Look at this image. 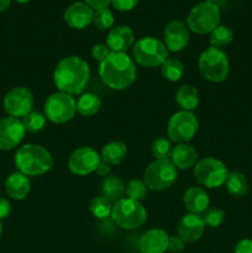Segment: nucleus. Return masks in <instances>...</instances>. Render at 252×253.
Here are the masks:
<instances>
[{
  "instance_id": "1",
  "label": "nucleus",
  "mask_w": 252,
  "mask_h": 253,
  "mask_svg": "<svg viewBox=\"0 0 252 253\" xmlns=\"http://www.w3.org/2000/svg\"><path fill=\"white\" fill-rule=\"evenodd\" d=\"M90 79V68L86 61L78 56H68L58 62L53 73L54 85L59 91L78 95Z\"/></svg>"
},
{
  "instance_id": "2",
  "label": "nucleus",
  "mask_w": 252,
  "mask_h": 253,
  "mask_svg": "<svg viewBox=\"0 0 252 253\" xmlns=\"http://www.w3.org/2000/svg\"><path fill=\"white\" fill-rule=\"evenodd\" d=\"M99 76L113 90H125L136 81L137 69L135 61L128 54L111 52L99 66Z\"/></svg>"
},
{
  "instance_id": "3",
  "label": "nucleus",
  "mask_w": 252,
  "mask_h": 253,
  "mask_svg": "<svg viewBox=\"0 0 252 253\" xmlns=\"http://www.w3.org/2000/svg\"><path fill=\"white\" fill-rule=\"evenodd\" d=\"M14 161L19 172L27 177L46 174L53 166L51 152L35 143H27L20 147L15 153Z\"/></svg>"
},
{
  "instance_id": "4",
  "label": "nucleus",
  "mask_w": 252,
  "mask_h": 253,
  "mask_svg": "<svg viewBox=\"0 0 252 253\" xmlns=\"http://www.w3.org/2000/svg\"><path fill=\"white\" fill-rule=\"evenodd\" d=\"M111 219L121 229L136 230L147 221V211L140 202L123 198L113 205Z\"/></svg>"
},
{
  "instance_id": "5",
  "label": "nucleus",
  "mask_w": 252,
  "mask_h": 253,
  "mask_svg": "<svg viewBox=\"0 0 252 253\" xmlns=\"http://www.w3.org/2000/svg\"><path fill=\"white\" fill-rule=\"evenodd\" d=\"M199 71L207 81L221 83L230 74V62L222 49L210 47L202 52L198 61Z\"/></svg>"
},
{
  "instance_id": "6",
  "label": "nucleus",
  "mask_w": 252,
  "mask_h": 253,
  "mask_svg": "<svg viewBox=\"0 0 252 253\" xmlns=\"http://www.w3.org/2000/svg\"><path fill=\"white\" fill-rule=\"evenodd\" d=\"M168 49L161 40L156 37H142L132 47L133 61L146 68L161 67L168 58Z\"/></svg>"
},
{
  "instance_id": "7",
  "label": "nucleus",
  "mask_w": 252,
  "mask_h": 253,
  "mask_svg": "<svg viewBox=\"0 0 252 253\" xmlns=\"http://www.w3.org/2000/svg\"><path fill=\"white\" fill-rule=\"evenodd\" d=\"M220 9L212 2H200L195 5L187 17V26L190 31L198 35L211 34L220 25Z\"/></svg>"
},
{
  "instance_id": "8",
  "label": "nucleus",
  "mask_w": 252,
  "mask_h": 253,
  "mask_svg": "<svg viewBox=\"0 0 252 253\" xmlns=\"http://www.w3.org/2000/svg\"><path fill=\"white\" fill-rule=\"evenodd\" d=\"M178 177L177 167L169 158L155 160L146 167L143 182L151 190H166L172 187Z\"/></svg>"
},
{
  "instance_id": "9",
  "label": "nucleus",
  "mask_w": 252,
  "mask_h": 253,
  "mask_svg": "<svg viewBox=\"0 0 252 253\" xmlns=\"http://www.w3.org/2000/svg\"><path fill=\"white\" fill-rule=\"evenodd\" d=\"M194 177L200 185L205 188H219L227 179V168L222 161L208 157L197 162L194 167Z\"/></svg>"
},
{
  "instance_id": "10",
  "label": "nucleus",
  "mask_w": 252,
  "mask_h": 253,
  "mask_svg": "<svg viewBox=\"0 0 252 253\" xmlns=\"http://www.w3.org/2000/svg\"><path fill=\"white\" fill-rule=\"evenodd\" d=\"M199 123L193 111L180 110L170 116L167 125V135L172 142L187 143L197 135Z\"/></svg>"
},
{
  "instance_id": "11",
  "label": "nucleus",
  "mask_w": 252,
  "mask_h": 253,
  "mask_svg": "<svg viewBox=\"0 0 252 253\" xmlns=\"http://www.w3.org/2000/svg\"><path fill=\"white\" fill-rule=\"evenodd\" d=\"M77 113V100L73 95L57 91L47 98L44 104V115L47 120L54 124H64L74 118Z\"/></svg>"
},
{
  "instance_id": "12",
  "label": "nucleus",
  "mask_w": 252,
  "mask_h": 253,
  "mask_svg": "<svg viewBox=\"0 0 252 253\" xmlns=\"http://www.w3.org/2000/svg\"><path fill=\"white\" fill-rule=\"evenodd\" d=\"M101 162L100 155L91 147H79L68 158V169L76 175H89L94 173Z\"/></svg>"
},
{
  "instance_id": "13",
  "label": "nucleus",
  "mask_w": 252,
  "mask_h": 253,
  "mask_svg": "<svg viewBox=\"0 0 252 253\" xmlns=\"http://www.w3.org/2000/svg\"><path fill=\"white\" fill-rule=\"evenodd\" d=\"M34 108V95L25 86L11 89L4 98V109L12 118H24Z\"/></svg>"
},
{
  "instance_id": "14",
  "label": "nucleus",
  "mask_w": 252,
  "mask_h": 253,
  "mask_svg": "<svg viewBox=\"0 0 252 253\" xmlns=\"http://www.w3.org/2000/svg\"><path fill=\"white\" fill-rule=\"evenodd\" d=\"M25 130L22 121L17 118L7 116L0 119V150L9 151L17 147L24 140Z\"/></svg>"
},
{
  "instance_id": "15",
  "label": "nucleus",
  "mask_w": 252,
  "mask_h": 253,
  "mask_svg": "<svg viewBox=\"0 0 252 253\" xmlns=\"http://www.w3.org/2000/svg\"><path fill=\"white\" fill-rule=\"evenodd\" d=\"M190 40V32L187 25L179 20H173L163 31V43L167 47L168 52L178 53L188 46Z\"/></svg>"
},
{
  "instance_id": "16",
  "label": "nucleus",
  "mask_w": 252,
  "mask_h": 253,
  "mask_svg": "<svg viewBox=\"0 0 252 253\" xmlns=\"http://www.w3.org/2000/svg\"><path fill=\"white\" fill-rule=\"evenodd\" d=\"M205 230V222L203 216L197 214H187L179 220L177 226V236H179L185 244H193L203 236Z\"/></svg>"
},
{
  "instance_id": "17",
  "label": "nucleus",
  "mask_w": 252,
  "mask_h": 253,
  "mask_svg": "<svg viewBox=\"0 0 252 253\" xmlns=\"http://www.w3.org/2000/svg\"><path fill=\"white\" fill-rule=\"evenodd\" d=\"M93 17L94 10L85 2H73L64 11V21L72 29H85L89 25L93 24Z\"/></svg>"
},
{
  "instance_id": "18",
  "label": "nucleus",
  "mask_w": 252,
  "mask_h": 253,
  "mask_svg": "<svg viewBox=\"0 0 252 253\" xmlns=\"http://www.w3.org/2000/svg\"><path fill=\"white\" fill-rule=\"evenodd\" d=\"M133 44H135V34L132 29L126 25H120L111 29L106 39V46L110 52L115 53H125Z\"/></svg>"
},
{
  "instance_id": "19",
  "label": "nucleus",
  "mask_w": 252,
  "mask_h": 253,
  "mask_svg": "<svg viewBox=\"0 0 252 253\" xmlns=\"http://www.w3.org/2000/svg\"><path fill=\"white\" fill-rule=\"evenodd\" d=\"M167 232L161 229H151L142 235L138 247L142 253H163L168 250Z\"/></svg>"
},
{
  "instance_id": "20",
  "label": "nucleus",
  "mask_w": 252,
  "mask_h": 253,
  "mask_svg": "<svg viewBox=\"0 0 252 253\" xmlns=\"http://www.w3.org/2000/svg\"><path fill=\"white\" fill-rule=\"evenodd\" d=\"M183 203L190 214L200 215L209 208V195L200 187H192L185 190Z\"/></svg>"
},
{
  "instance_id": "21",
  "label": "nucleus",
  "mask_w": 252,
  "mask_h": 253,
  "mask_svg": "<svg viewBox=\"0 0 252 253\" xmlns=\"http://www.w3.org/2000/svg\"><path fill=\"white\" fill-rule=\"evenodd\" d=\"M30 189H31V183L29 178L20 172L12 173L5 180V190L7 195L15 200L25 199L29 195Z\"/></svg>"
},
{
  "instance_id": "22",
  "label": "nucleus",
  "mask_w": 252,
  "mask_h": 253,
  "mask_svg": "<svg viewBox=\"0 0 252 253\" xmlns=\"http://www.w3.org/2000/svg\"><path fill=\"white\" fill-rule=\"evenodd\" d=\"M169 160L179 169H188L197 165L198 153L192 146L187 143H180L173 148Z\"/></svg>"
},
{
  "instance_id": "23",
  "label": "nucleus",
  "mask_w": 252,
  "mask_h": 253,
  "mask_svg": "<svg viewBox=\"0 0 252 253\" xmlns=\"http://www.w3.org/2000/svg\"><path fill=\"white\" fill-rule=\"evenodd\" d=\"M127 155V147L121 141H111L103 147L100 152L101 161L108 165H119L125 160Z\"/></svg>"
},
{
  "instance_id": "24",
  "label": "nucleus",
  "mask_w": 252,
  "mask_h": 253,
  "mask_svg": "<svg viewBox=\"0 0 252 253\" xmlns=\"http://www.w3.org/2000/svg\"><path fill=\"white\" fill-rule=\"evenodd\" d=\"M175 101L179 108H182V110L193 111L199 105V93L194 86L184 84L178 88L177 93H175Z\"/></svg>"
},
{
  "instance_id": "25",
  "label": "nucleus",
  "mask_w": 252,
  "mask_h": 253,
  "mask_svg": "<svg viewBox=\"0 0 252 253\" xmlns=\"http://www.w3.org/2000/svg\"><path fill=\"white\" fill-rule=\"evenodd\" d=\"M126 193V187L123 180L116 175H108L101 183V195L108 198L110 202L123 199Z\"/></svg>"
},
{
  "instance_id": "26",
  "label": "nucleus",
  "mask_w": 252,
  "mask_h": 253,
  "mask_svg": "<svg viewBox=\"0 0 252 253\" xmlns=\"http://www.w3.org/2000/svg\"><path fill=\"white\" fill-rule=\"evenodd\" d=\"M101 108L99 96L94 93H84L77 100V113L82 116H94Z\"/></svg>"
},
{
  "instance_id": "27",
  "label": "nucleus",
  "mask_w": 252,
  "mask_h": 253,
  "mask_svg": "<svg viewBox=\"0 0 252 253\" xmlns=\"http://www.w3.org/2000/svg\"><path fill=\"white\" fill-rule=\"evenodd\" d=\"M227 192L234 197H244L249 192V183L246 177L240 172H231L225 182Z\"/></svg>"
},
{
  "instance_id": "28",
  "label": "nucleus",
  "mask_w": 252,
  "mask_h": 253,
  "mask_svg": "<svg viewBox=\"0 0 252 253\" xmlns=\"http://www.w3.org/2000/svg\"><path fill=\"white\" fill-rule=\"evenodd\" d=\"M161 74L169 82H178L184 76V66L177 58H167L161 66Z\"/></svg>"
},
{
  "instance_id": "29",
  "label": "nucleus",
  "mask_w": 252,
  "mask_h": 253,
  "mask_svg": "<svg viewBox=\"0 0 252 253\" xmlns=\"http://www.w3.org/2000/svg\"><path fill=\"white\" fill-rule=\"evenodd\" d=\"M232 40H234V32L230 27L224 26V25H219L210 34V44L214 48H224L231 43Z\"/></svg>"
},
{
  "instance_id": "30",
  "label": "nucleus",
  "mask_w": 252,
  "mask_h": 253,
  "mask_svg": "<svg viewBox=\"0 0 252 253\" xmlns=\"http://www.w3.org/2000/svg\"><path fill=\"white\" fill-rule=\"evenodd\" d=\"M89 210H90L91 215L99 220L108 219L111 216V211H113V205L108 198L103 197H95L91 199L90 204H89Z\"/></svg>"
},
{
  "instance_id": "31",
  "label": "nucleus",
  "mask_w": 252,
  "mask_h": 253,
  "mask_svg": "<svg viewBox=\"0 0 252 253\" xmlns=\"http://www.w3.org/2000/svg\"><path fill=\"white\" fill-rule=\"evenodd\" d=\"M47 118L44 114L32 110L31 113H29L26 116L22 118V125H24L26 132L37 133L43 130Z\"/></svg>"
},
{
  "instance_id": "32",
  "label": "nucleus",
  "mask_w": 252,
  "mask_h": 253,
  "mask_svg": "<svg viewBox=\"0 0 252 253\" xmlns=\"http://www.w3.org/2000/svg\"><path fill=\"white\" fill-rule=\"evenodd\" d=\"M151 151L155 157V160H166V158H170L172 155V143L170 140H167L166 137H160L155 140L151 146Z\"/></svg>"
},
{
  "instance_id": "33",
  "label": "nucleus",
  "mask_w": 252,
  "mask_h": 253,
  "mask_svg": "<svg viewBox=\"0 0 252 253\" xmlns=\"http://www.w3.org/2000/svg\"><path fill=\"white\" fill-rule=\"evenodd\" d=\"M93 24L100 31L104 30H109L113 27L114 25V15L111 12V10L106 9L96 10L94 11V17H93Z\"/></svg>"
},
{
  "instance_id": "34",
  "label": "nucleus",
  "mask_w": 252,
  "mask_h": 253,
  "mask_svg": "<svg viewBox=\"0 0 252 253\" xmlns=\"http://www.w3.org/2000/svg\"><path fill=\"white\" fill-rule=\"evenodd\" d=\"M203 220H204L207 226L216 229V227L221 226L222 222L225 221V212L224 210L217 207L208 208L203 215Z\"/></svg>"
},
{
  "instance_id": "35",
  "label": "nucleus",
  "mask_w": 252,
  "mask_h": 253,
  "mask_svg": "<svg viewBox=\"0 0 252 253\" xmlns=\"http://www.w3.org/2000/svg\"><path fill=\"white\" fill-rule=\"evenodd\" d=\"M148 188L145 184L143 180L140 179H132L128 182L127 187H126V194L128 195V198L136 202H141L142 199H145L146 195H147Z\"/></svg>"
},
{
  "instance_id": "36",
  "label": "nucleus",
  "mask_w": 252,
  "mask_h": 253,
  "mask_svg": "<svg viewBox=\"0 0 252 253\" xmlns=\"http://www.w3.org/2000/svg\"><path fill=\"white\" fill-rule=\"evenodd\" d=\"M110 53V49L108 48L106 44H95V46H93V48H91V57H93L95 61H98L99 63H101L104 59H106V57Z\"/></svg>"
},
{
  "instance_id": "37",
  "label": "nucleus",
  "mask_w": 252,
  "mask_h": 253,
  "mask_svg": "<svg viewBox=\"0 0 252 253\" xmlns=\"http://www.w3.org/2000/svg\"><path fill=\"white\" fill-rule=\"evenodd\" d=\"M138 0H111V5L118 11H130L137 5Z\"/></svg>"
},
{
  "instance_id": "38",
  "label": "nucleus",
  "mask_w": 252,
  "mask_h": 253,
  "mask_svg": "<svg viewBox=\"0 0 252 253\" xmlns=\"http://www.w3.org/2000/svg\"><path fill=\"white\" fill-rule=\"evenodd\" d=\"M185 242L179 236H169L168 240V250L173 252H180L184 250Z\"/></svg>"
},
{
  "instance_id": "39",
  "label": "nucleus",
  "mask_w": 252,
  "mask_h": 253,
  "mask_svg": "<svg viewBox=\"0 0 252 253\" xmlns=\"http://www.w3.org/2000/svg\"><path fill=\"white\" fill-rule=\"evenodd\" d=\"M234 253H252V240L244 239L237 242Z\"/></svg>"
},
{
  "instance_id": "40",
  "label": "nucleus",
  "mask_w": 252,
  "mask_h": 253,
  "mask_svg": "<svg viewBox=\"0 0 252 253\" xmlns=\"http://www.w3.org/2000/svg\"><path fill=\"white\" fill-rule=\"evenodd\" d=\"M11 204L6 198H0V220H4L11 214Z\"/></svg>"
},
{
  "instance_id": "41",
  "label": "nucleus",
  "mask_w": 252,
  "mask_h": 253,
  "mask_svg": "<svg viewBox=\"0 0 252 253\" xmlns=\"http://www.w3.org/2000/svg\"><path fill=\"white\" fill-rule=\"evenodd\" d=\"M84 2L96 11V10L106 9L109 4H111V0H84Z\"/></svg>"
},
{
  "instance_id": "42",
  "label": "nucleus",
  "mask_w": 252,
  "mask_h": 253,
  "mask_svg": "<svg viewBox=\"0 0 252 253\" xmlns=\"http://www.w3.org/2000/svg\"><path fill=\"white\" fill-rule=\"evenodd\" d=\"M96 174L100 175V177H108L109 173H110V165H108L106 162H104V161H101L100 163H99L98 168H96Z\"/></svg>"
},
{
  "instance_id": "43",
  "label": "nucleus",
  "mask_w": 252,
  "mask_h": 253,
  "mask_svg": "<svg viewBox=\"0 0 252 253\" xmlns=\"http://www.w3.org/2000/svg\"><path fill=\"white\" fill-rule=\"evenodd\" d=\"M11 4V0H0V12L6 10Z\"/></svg>"
},
{
  "instance_id": "44",
  "label": "nucleus",
  "mask_w": 252,
  "mask_h": 253,
  "mask_svg": "<svg viewBox=\"0 0 252 253\" xmlns=\"http://www.w3.org/2000/svg\"><path fill=\"white\" fill-rule=\"evenodd\" d=\"M17 2H20V4H26V2H29L30 0H16Z\"/></svg>"
},
{
  "instance_id": "45",
  "label": "nucleus",
  "mask_w": 252,
  "mask_h": 253,
  "mask_svg": "<svg viewBox=\"0 0 252 253\" xmlns=\"http://www.w3.org/2000/svg\"><path fill=\"white\" fill-rule=\"evenodd\" d=\"M1 235H2V225H1V221H0V239H1Z\"/></svg>"
},
{
  "instance_id": "46",
  "label": "nucleus",
  "mask_w": 252,
  "mask_h": 253,
  "mask_svg": "<svg viewBox=\"0 0 252 253\" xmlns=\"http://www.w3.org/2000/svg\"><path fill=\"white\" fill-rule=\"evenodd\" d=\"M208 2H212V4H215L216 1H219V0H207Z\"/></svg>"
}]
</instances>
